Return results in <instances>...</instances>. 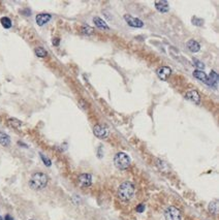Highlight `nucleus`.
Returning <instances> with one entry per match:
<instances>
[{
	"mask_svg": "<svg viewBox=\"0 0 219 220\" xmlns=\"http://www.w3.org/2000/svg\"><path fill=\"white\" fill-rule=\"evenodd\" d=\"M48 176L44 173H34L30 178L29 186L34 190H42L48 184Z\"/></svg>",
	"mask_w": 219,
	"mask_h": 220,
	"instance_id": "f257e3e1",
	"label": "nucleus"
},
{
	"mask_svg": "<svg viewBox=\"0 0 219 220\" xmlns=\"http://www.w3.org/2000/svg\"><path fill=\"white\" fill-rule=\"evenodd\" d=\"M134 194V186L130 182H124L118 188V196L122 201L130 200Z\"/></svg>",
	"mask_w": 219,
	"mask_h": 220,
	"instance_id": "f03ea898",
	"label": "nucleus"
},
{
	"mask_svg": "<svg viewBox=\"0 0 219 220\" xmlns=\"http://www.w3.org/2000/svg\"><path fill=\"white\" fill-rule=\"evenodd\" d=\"M114 163H115L117 169H126L130 165V158L124 152H119L114 157Z\"/></svg>",
	"mask_w": 219,
	"mask_h": 220,
	"instance_id": "7ed1b4c3",
	"label": "nucleus"
},
{
	"mask_svg": "<svg viewBox=\"0 0 219 220\" xmlns=\"http://www.w3.org/2000/svg\"><path fill=\"white\" fill-rule=\"evenodd\" d=\"M165 220H181V212L176 207H169L164 212Z\"/></svg>",
	"mask_w": 219,
	"mask_h": 220,
	"instance_id": "20e7f679",
	"label": "nucleus"
},
{
	"mask_svg": "<svg viewBox=\"0 0 219 220\" xmlns=\"http://www.w3.org/2000/svg\"><path fill=\"white\" fill-rule=\"evenodd\" d=\"M124 20L130 27H134V28H142L144 26V22L141 21L140 19L132 17L130 15H124Z\"/></svg>",
	"mask_w": 219,
	"mask_h": 220,
	"instance_id": "39448f33",
	"label": "nucleus"
},
{
	"mask_svg": "<svg viewBox=\"0 0 219 220\" xmlns=\"http://www.w3.org/2000/svg\"><path fill=\"white\" fill-rule=\"evenodd\" d=\"M78 184L83 188L89 187L92 184V176L89 174H82L78 177Z\"/></svg>",
	"mask_w": 219,
	"mask_h": 220,
	"instance_id": "423d86ee",
	"label": "nucleus"
},
{
	"mask_svg": "<svg viewBox=\"0 0 219 220\" xmlns=\"http://www.w3.org/2000/svg\"><path fill=\"white\" fill-rule=\"evenodd\" d=\"M156 73L160 80L166 81L169 79V77L172 74V69H171V67H169V66H161L157 69Z\"/></svg>",
	"mask_w": 219,
	"mask_h": 220,
	"instance_id": "0eeeda50",
	"label": "nucleus"
},
{
	"mask_svg": "<svg viewBox=\"0 0 219 220\" xmlns=\"http://www.w3.org/2000/svg\"><path fill=\"white\" fill-rule=\"evenodd\" d=\"M185 98H186L187 100H189L196 104H199L200 102V96L199 94V92L195 91V90H189V91H187L186 94H185Z\"/></svg>",
	"mask_w": 219,
	"mask_h": 220,
	"instance_id": "6e6552de",
	"label": "nucleus"
},
{
	"mask_svg": "<svg viewBox=\"0 0 219 220\" xmlns=\"http://www.w3.org/2000/svg\"><path fill=\"white\" fill-rule=\"evenodd\" d=\"M93 132H94V134L99 139H104L107 135V128H104V127L101 125H95L93 128Z\"/></svg>",
	"mask_w": 219,
	"mask_h": 220,
	"instance_id": "1a4fd4ad",
	"label": "nucleus"
},
{
	"mask_svg": "<svg viewBox=\"0 0 219 220\" xmlns=\"http://www.w3.org/2000/svg\"><path fill=\"white\" fill-rule=\"evenodd\" d=\"M52 15L50 14H39L36 15V23H37L39 26H44L45 24H47L49 21L51 20Z\"/></svg>",
	"mask_w": 219,
	"mask_h": 220,
	"instance_id": "9d476101",
	"label": "nucleus"
},
{
	"mask_svg": "<svg viewBox=\"0 0 219 220\" xmlns=\"http://www.w3.org/2000/svg\"><path fill=\"white\" fill-rule=\"evenodd\" d=\"M155 7L160 12H168L169 9L168 1H155Z\"/></svg>",
	"mask_w": 219,
	"mask_h": 220,
	"instance_id": "9b49d317",
	"label": "nucleus"
},
{
	"mask_svg": "<svg viewBox=\"0 0 219 220\" xmlns=\"http://www.w3.org/2000/svg\"><path fill=\"white\" fill-rule=\"evenodd\" d=\"M193 76L196 77V79H199V81H202L207 85H209V79H208V76L204 73L202 70H194L193 71Z\"/></svg>",
	"mask_w": 219,
	"mask_h": 220,
	"instance_id": "f8f14e48",
	"label": "nucleus"
},
{
	"mask_svg": "<svg viewBox=\"0 0 219 220\" xmlns=\"http://www.w3.org/2000/svg\"><path fill=\"white\" fill-rule=\"evenodd\" d=\"M186 46H187V48L189 49V51H190V52H193V53L199 52V49H200L199 43L197 42H195V40H193V39L189 40V42L186 43Z\"/></svg>",
	"mask_w": 219,
	"mask_h": 220,
	"instance_id": "ddd939ff",
	"label": "nucleus"
},
{
	"mask_svg": "<svg viewBox=\"0 0 219 220\" xmlns=\"http://www.w3.org/2000/svg\"><path fill=\"white\" fill-rule=\"evenodd\" d=\"M11 144V138L8 136L7 133L0 131V145L4 146V147H7Z\"/></svg>",
	"mask_w": 219,
	"mask_h": 220,
	"instance_id": "4468645a",
	"label": "nucleus"
},
{
	"mask_svg": "<svg viewBox=\"0 0 219 220\" xmlns=\"http://www.w3.org/2000/svg\"><path fill=\"white\" fill-rule=\"evenodd\" d=\"M209 79V86H212V87H215L217 85L218 83V74L215 73L214 70L211 71V73H210V77H208Z\"/></svg>",
	"mask_w": 219,
	"mask_h": 220,
	"instance_id": "2eb2a0df",
	"label": "nucleus"
},
{
	"mask_svg": "<svg viewBox=\"0 0 219 220\" xmlns=\"http://www.w3.org/2000/svg\"><path fill=\"white\" fill-rule=\"evenodd\" d=\"M93 21H94L95 26H96L97 28H99V29H106V30L109 29V26H107V24L104 21L101 20L100 18H97V17L94 18Z\"/></svg>",
	"mask_w": 219,
	"mask_h": 220,
	"instance_id": "dca6fc26",
	"label": "nucleus"
},
{
	"mask_svg": "<svg viewBox=\"0 0 219 220\" xmlns=\"http://www.w3.org/2000/svg\"><path fill=\"white\" fill-rule=\"evenodd\" d=\"M0 22H1V25L5 28V29H10V28L11 27V25H13V23H11V20L10 18H7V17L1 18V19H0Z\"/></svg>",
	"mask_w": 219,
	"mask_h": 220,
	"instance_id": "f3484780",
	"label": "nucleus"
},
{
	"mask_svg": "<svg viewBox=\"0 0 219 220\" xmlns=\"http://www.w3.org/2000/svg\"><path fill=\"white\" fill-rule=\"evenodd\" d=\"M209 211L212 214H214V215H216V214L218 213V203H217V200H213L209 204Z\"/></svg>",
	"mask_w": 219,
	"mask_h": 220,
	"instance_id": "a211bd4d",
	"label": "nucleus"
},
{
	"mask_svg": "<svg viewBox=\"0 0 219 220\" xmlns=\"http://www.w3.org/2000/svg\"><path fill=\"white\" fill-rule=\"evenodd\" d=\"M35 54L39 58H45L46 56L48 55V53L44 48H36L35 49Z\"/></svg>",
	"mask_w": 219,
	"mask_h": 220,
	"instance_id": "6ab92c4d",
	"label": "nucleus"
},
{
	"mask_svg": "<svg viewBox=\"0 0 219 220\" xmlns=\"http://www.w3.org/2000/svg\"><path fill=\"white\" fill-rule=\"evenodd\" d=\"M8 123H10V125H11L13 127H16V128H19L22 125V122L17 119H14V118H11V119H8Z\"/></svg>",
	"mask_w": 219,
	"mask_h": 220,
	"instance_id": "aec40b11",
	"label": "nucleus"
},
{
	"mask_svg": "<svg viewBox=\"0 0 219 220\" xmlns=\"http://www.w3.org/2000/svg\"><path fill=\"white\" fill-rule=\"evenodd\" d=\"M81 30H82L83 34H87V35L93 33V28L90 27V26H88V25H86V26H83Z\"/></svg>",
	"mask_w": 219,
	"mask_h": 220,
	"instance_id": "412c9836",
	"label": "nucleus"
},
{
	"mask_svg": "<svg viewBox=\"0 0 219 220\" xmlns=\"http://www.w3.org/2000/svg\"><path fill=\"white\" fill-rule=\"evenodd\" d=\"M191 21H192V23L195 25V26H203L204 20H202V19H199L197 17H193L192 19H191Z\"/></svg>",
	"mask_w": 219,
	"mask_h": 220,
	"instance_id": "4be33fe9",
	"label": "nucleus"
},
{
	"mask_svg": "<svg viewBox=\"0 0 219 220\" xmlns=\"http://www.w3.org/2000/svg\"><path fill=\"white\" fill-rule=\"evenodd\" d=\"M41 158H42V160L44 161V163L46 164V165H47V166H51L52 162H51V160L49 159V158H47L44 154H42V153H41Z\"/></svg>",
	"mask_w": 219,
	"mask_h": 220,
	"instance_id": "5701e85b",
	"label": "nucleus"
},
{
	"mask_svg": "<svg viewBox=\"0 0 219 220\" xmlns=\"http://www.w3.org/2000/svg\"><path fill=\"white\" fill-rule=\"evenodd\" d=\"M194 63H195V66H196V67H199L200 70L205 68V65H204V63H202V62H199V60H194Z\"/></svg>",
	"mask_w": 219,
	"mask_h": 220,
	"instance_id": "b1692460",
	"label": "nucleus"
},
{
	"mask_svg": "<svg viewBox=\"0 0 219 220\" xmlns=\"http://www.w3.org/2000/svg\"><path fill=\"white\" fill-rule=\"evenodd\" d=\"M144 210H145V206L144 205H138V206L137 207V211L138 213H142V212H144Z\"/></svg>",
	"mask_w": 219,
	"mask_h": 220,
	"instance_id": "393cba45",
	"label": "nucleus"
},
{
	"mask_svg": "<svg viewBox=\"0 0 219 220\" xmlns=\"http://www.w3.org/2000/svg\"><path fill=\"white\" fill-rule=\"evenodd\" d=\"M59 38H54L53 39V45L54 46H59Z\"/></svg>",
	"mask_w": 219,
	"mask_h": 220,
	"instance_id": "a878e982",
	"label": "nucleus"
},
{
	"mask_svg": "<svg viewBox=\"0 0 219 220\" xmlns=\"http://www.w3.org/2000/svg\"><path fill=\"white\" fill-rule=\"evenodd\" d=\"M5 219H7V220H13V218H11L10 215H7V216H5Z\"/></svg>",
	"mask_w": 219,
	"mask_h": 220,
	"instance_id": "bb28decb",
	"label": "nucleus"
},
{
	"mask_svg": "<svg viewBox=\"0 0 219 220\" xmlns=\"http://www.w3.org/2000/svg\"><path fill=\"white\" fill-rule=\"evenodd\" d=\"M30 220H33V219H30Z\"/></svg>",
	"mask_w": 219,
	"mask_h": 220,
	"instance_id": "cd10ccee",
	"label": "nucleus"
}]
</instances>
